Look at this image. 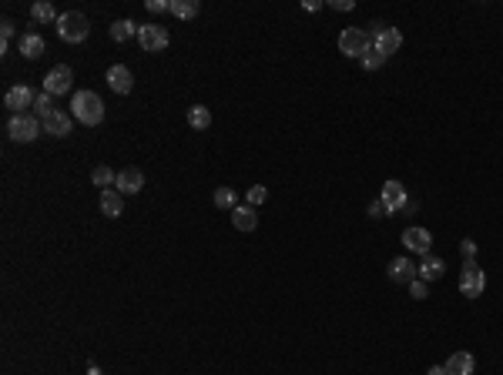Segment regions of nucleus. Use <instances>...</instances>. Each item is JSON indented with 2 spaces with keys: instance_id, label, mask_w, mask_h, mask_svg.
Segmentation results:
<instances>
[{
  "instance_id": "obj_12",
  "label": "nucleus",
  "mask_w": 503,
  "mask_h": 375,
  "mask_svg": "<svg viewBox=\"0 0 503 375\" xmlns=\"http://www.w3.org/2000/svg\"><path fill=\"white\" fill-rule=\"evenodd\" d=\"M108 84H111L115 94H128L135 88V77H131V71H128L124 64H111V67H108Z\"/></svg>"
},
{
  "instance_id": "obj_24",
  "label": "nucleus",
  "mask_w": 503,
  "mask_h": 375,
  "mask_svg": "<svg viewBox=\"0 0 503 375\" xmlns=\"http://www.w3.org/2000/svg\"><path fill=\"white\" fill-rule=\"evenodd\" d=\"M31 17L38 20V24H51V20H58V14H54V7H51L47 0H38V3L31 7Z\"/></svg>"
},
{
  "instance_id": "obj_17",
  "label": "nucleus",
  "mask_w": 503,
  "mask_h": 375,
  "mask_svg": "<svg viewBox=\"0 0 503 375\" xmlns=\"http://www.w3.org/2000/svg\"><path fill=\"white\" fill-rule=\"evenodd\" d=\"M389 278L396 281V285L416 281V265L409 262V258H393V262H389Z\"/></svg>"
},
{
  "instance_id": "obj_21",
  "label": "nucleus",
  "mask_w": 503,
  "mask_h": 375,
  "mask_svg": "<svg viewBox=\"0 0 503 375\" xmlns=\"http://www.w3.org/2000/svg\"><path fill=\"white\" fill-rule=\"evenodd\" d=\"M168 10H172L178 20H192V17H198V0H168Z\"/></svg>"
},
{
  "instance_id": "obj_26",
  "label": "nucleus",
  "mask_w": 503,
  "mask_h": 375,
  "mask_svg": "<svg viewBox=\"0 0 503 375\" xmlns=\"http://www.w3.org/2000/svg\"><path fill=\"white\" fill-rule=\"evenodd\" d=\"M115 178H117V174H115L111 168H104V165H97V168L91 171V181H94V185L101 188V191H104V188H111V185H115Z\"/></svg>"
},
{
  "instance_id": "obj_9",
  "label": "nucleus",
  "mask_w": 503,
  "mask_h": 375,
  "mask_svg": "<svg viewBox=\"0 0 503 375\" xmlns=\"http://www.w3.org/2000/svg\"><path fill=\"white\" fill-rule=\"evenodd\" d=\"M372 47L379 51L383 57L396 54L399 47H403V34L396 31V27H383V31H376V38H372Z\"/></svg>"
},
{
  "instance_id": "obj_10",
  "label": "nucleus",
  "mask_w": 503,
  "mask_h": 375,
  "mask_svg": "<svg viewBox=\"0 0 503 375\" xmlns=\"http://www.w3.org/2000/svg\"><path fill=\"white\" fill-rule=\"evenodd\" d=\"M34 97H38V94L31 91L27 84H17V88H10V91L3 94V104H7L14 114H27L24 108H31V104H34Z\"/></svg>"
},
{
  "instance_id": "obj_7",
  "label": "nucleus",
  "mask_w": 503,
  "mask_h": 375,
  "mask_svg": "<svg viewBox=\"0 0 503 375\" xmlns=\"http://www.w3.org/2000/svg\"><path fill=\"white\" fill-rule=\"evenodd\" d=\"M71 81H74V71H71L67 64H58L51 74L44 77V91L51 94V97H58V94H67V91H71Z\"/></svg>"
},
{
  "instance_id": "obj_13",
  "label": "nucleus",
  "mask_w": 503,
  "mask_h": 375,
  "mask_svg": "<svg viewBox=\"0 0 503 375\" xmlns=\"http://www.w3.org/2000/svg\"><path fill=\"white\" fill-rule=\"evenodd\" d=\"M101 215H108V218H121L124 215V194L117 188H104L101 191Z\"/></svg>"
},
{
  "instance_id": "obj_27",
  "label": "nucleus",
  "mask_w": 503,
  "mask_h": 375,
  "mask_svg": "<svg viewBox=\"0 0 503 375\" xmlns=\"http://www.w3.org/2000/svg\"><path fill=\"white\" fill-rule=\"evenodd\" d=\"M34 111H38L40 121H44V117H47L51 111H58V108H54V101H51V94H47V91H40L38 97H34Z\"/></svg>"
},
{
  "instance_id": "obj_15",
  "label": "nucleus",
  "mask_w": 503,
  "mask_h": 375,
  "mask_svg": "<svg viewBox=\"0 0 503 375\" xmlns=\"http://www.w3.org/2000/svg\"><path fill=\"white\" fill-rule=\"evenodd\" d=\"M446 272L443 258H436V255H423V262L416 265V278L420 281H440Z\"/></svg>"
},
{
  "instance_id": "obj_4",
  "label": "nucleus",
  "mask_w": 503,
  "mask_h": 375,
  "mask_svg": "<svg viewBox=\"0 0 503 375\" xmlns=\"http://www.w3.org/2000/svg\"><path fill=\"white\" fill-rule=\"evenodd\" d=\"M339 51L346 57H366L372 51V38H369L363 27H346L339 34Z\"/></svg>"
},
{
  "instance_id": "obj_19",
  "label": "nucleus",
  "mask_w": 503,
  "mask_h": 375,
  "mask_svg": "<svg viewBox=\"0 0 503 375\" xmlns=\"http://www.w3.org/2000/svg\"><path fill=\"white\" fill-rule=\"evenodd\" d=\"M473 369H477V362L470 352H456L446 362V375H473Z\"/></svg>"
},
{
  "instance_id": "obj_30",
  "label": "nucleus",
  "mask_w": 503,
  "mask_h": 375,
  "mask_svg": "<svg viewBox=\"0 0 503 375\" xmlns=\"http://www.w3.org/2000/svg\"><path fill=\"white\" fill-rule=\"evenodd\" d=\"M10 38H14V20H3V24H0V51H7Z\"/></svg>"
},
{
  "instance_id": "obj_31",
  "label": "nucleus",
  "mask_w": 503,
  "mask_h": 375,
  "mask_svg": "<svg viewBox=\"0 0 503 375\" xmlns=\"http://www.w3.org/2000/svg\"><path fill=\"white\" fill-rule=\"evenodd\" d=\"M460 251H463V265H470L473 258H477V242H473V238H463Z\"/></svg>"
},
{
  "instance_id": "obj_1",
  "label": "nucleus",
  "mask_w": 503,
  "mask_h": 375,
  "mask_svg": "<svg viewBox=\"0 0 503 375\" xmlns=\"http://www.w3.org/2000/svg\"><path fill=\"white\" fill-rule=\"evenodd\" d=\"M74 117H78L81 124H88V128H94L104 121V101L97 97L94 91H74Z\"/></svg>"
},
{
  "instance_id": "obj_37",
  "label": "nucleus",
  "mask_w": 503,
  "mask_h": 375,
  "mask_svg": "<svg viewBox=\"0 0 503 375\" xmlns=\"http://www.w3.org/2000/svg\"><path fill=\"white\" fill-rule=\"evenodd\" d=\"M88 375H101V369H97V365H91V369H88Z\"/></svg>"
},
{
  "instance_id": "obj_35",
  "label": "nucleus",
  "mask_w": 503,
  "mask_h": 375,
  "mask_svg": "<svg viewBox=\"0 0 503 375\" xmlns=\"http://www.w3.org/2000/svg\"><path fill=\"white\" fill-rule=\"evenodd\" d=\"M332 7H336V10H352L356 3H352V0H332Z\"/></svg>"
},
{
  "instance_id": "obj_23",
  "label": "nucleus",
  "mask_w": 503,
  "mask_h": 375,
  "mask_svg": "<svg viewBox=\"0 0 503 375\" xmlns=\"http://www.w3.org/2000/svg\"><path fill=\"white\" fill-rule=\"evenodd\" d=\"M188 124H192L195 131H205V128L212 124V111H208L205 104H195V108H188Z\"/></svg>"
},
{
  "instance_id": "obj_5",
  "label": "nucleus",
  "mask_w": 503,
  "mask_h": 375,
  "mask_svg": "<svg viewBox=\"0 0 503 375\" xmlns=\"http://www.w3.org/2000/svg\"><path fill=\"white\" fill-rule=\"evenodd\" d=\"M486 288V275L484 268H477V262L463 265V272H460V292H463L466 299H480Z\"/></svg>"
},
{
  "instance_id": "obj_18",
  "label": "nucleus",
  "mask_w": 503,
  "mask_h": 375,
  "mask_svg": "<svg viewBox=\"0 0 503 375\" xmlns=\"http://www.w3.org/2000/svg\"><path fill=\"white\" fill-rule=\"evenodd\" d=\"M232 225L238 228V231H255V225H258V215H255V208L252 205H238L232 211Z\"/></svg>"
},
{
  "instance_id": "obj_20",
  "label": "nucleus",
  "mask_w": 503,
  "mask_h": 375,
  "mask_svg": "<svg viewBox=\"0 0 503 375\" xmlns=\"http://www.w3.org/2000/svg\"><path fill=\"white\" fill-rule=\"evenodd\" d=\"M20 54L27 57V60H38V57L44 54V38H40V34H34V31H31V34H24V38H20Z\"/></svg>"
},
{
  "instance_id": "obj_33",
  "label": "nucleus",
  "mask_w": 503,
  "mask_h": 375,
  "mask_svg": "<svg viewBox=\"0 0 503 375\" xmlns=\"http://www.w3.org/2000/svg\"><path fill=\"white\" fill-rule=\"evenodd\" d=\"M383 215H389V211H386V205H383V201L376 198V201L369 205V218H383Z\"/></svg>"
},
{
  "instance_id": "obj_14",
  "label": "nucleus",
  "mask_w": 503,
  "mask_h": 375,
  "mask_svg": "<svg viewBox=\"0 0 503 375\" xmlns=\"http://www.w3.org/2000/svg\"><path fill=\"white\" fill-rule=\"evenodd\" d=\"M403 244L409 251H420V255H429V244H433V235L426 228H406L403 231Z\"/></svg>"
},
{
  "instance_id": "obj_2",
  "label": "nucleus",
  "mask_w": 503,
  "mask_h": 375,
  "mask_svg": "<svg viewBox=\"0 0 503 375\" xmlns=\"http://www.w3.org/2000/svg\"><path fill=\"white\" fill-rule=\"evenodd\" d=\"M58 34H60V40H67V44H81V40H88V34H91V24H88L84 14L67 10V14L58 17Z\"/></svg>"
},
{
  "instance_id": "obj_32",
  "label": "nucleus",
  "mask_w": 503,
  "mask_h": 375,
  "mask_svg": "<svg viewBox=\"0 0 503 375\" xmlns=\"http://www.w3.org/2000/svg\"><path fill=\"white\" fill-rule=\"evenodd\" d=\"M409 295H413V299H426V281H409Z\"/></svg>"
},
{
  "instance_id": "obj_34",
  "label": "nucleus",
  "mask_w": 503,
  "mask_h": 375,
  "mask_svg": "<svg viewBox=\"0 0 503 375\" xmlns=\"http://www.w3.org/2000/svg\"><path fill=\"white\" fill-rule=\"evenodd\" d=\"M145 7H148L151 14H165V10H168V3H165V0H145Z\"/></svg>"
},
{
  "instance_id": "obj_8",
  "label": "nucleus",
  "mask_w": 503,
  "mask_h": 375,
  "mask_svg": "<svg viewBox=\"0 0 503 375\" xmlns=\"http://www.w3.org/2000/svg\"><path fill=\"white\" fill-rule=\"evenodd\" d=\"M379 201L386 205L389 215H396V211H403V208L409 205V194H406V188L399 185V181H386V185H383V194H379Z\"/></svg>"
},
{
  "instance_id": "obj_22",
  "label": "nucleus",
  "mask_w": 503,
  "mask_h": 375,
  "mask_svg": "<svg viewBox=\"0 0 503 375\" xmlns=\"http://www.w3.org/2000/svg\"><path fill=\"white\" fill-rule=\"evenodd\" d=\"M135 34H138L135 20H115V24H111V40H115V44H124V40H131Z\"/></svg>"
},
{
  "instance_id": "obj_6",
  "label": "nucleus",
  "mask_w": 503,
  "mask_h": 375,
  "mask_svg": "<svg viewBox=\"0 0 503 375\" xmlns=\"http://www.w3.org/2000/svg\"><path fill=\"white\" fill-rule=\"evenodd\" d=\"M138 44H141L148 54H158V51L168 47V31H165L161 24H145V27H138Z\"/></svg>"
},
{
  "instance_id": "obj_3",
  "label": "nucleus",
  "mask_w": 503,
  "mask_h": 375,
  "mask_svg": "<svg viewBox=\"0 0 503 375\" xmlns=\"http://www.w3.org/2000/svg\"><path fill=\"white\" fill-rule=\"evenodd\" d=\"M44 131V124H40V117L34 114H10V121H7V134L20 141V144H31V141H38V134Z\"/></svg>"
},
{
  "instance_id": "obj_36",
  "label": "nucleus",
  "mask_w": 503,
  "mask_h": 375,
  "mask_svg": "<svg viewBox=\"0 0 503 375\" xmlns=\"http://www.w3.org/2000/svg\"><path fill=\"white\" fill-rule=\"evenodd\" d=\"M426 375H446V365H433V369H429Z\"/></svg>"
},
{
  "instance_id": "obj_16",
  "label": "nucleus",
  "mask_w": 503,
  "mask_h": 375,
  "mask_svg": "<svg viewBox=\"0 0 503 375\" xmlns=\"http://www.w3.org/2000/svg\"><path fill=\"white\" fill-rule=\"evenodd\" d=\"M44 131L47 134H54V138H67L71 134V114H64V111H51L44 121Z\"/></svg>"
},
{
  "instance_id": "obj_29",
  "label": "nucleus",
  "mask_w": 503,
  "mask_h": 375,
  "mask_svg": "<svg viewBox=\"0 0 503 375\" xmlns=\"http://www.w3.org/2000/svg\"><path fill=\"white\" fill-rule=\"evenodd\" d=\"M245 198H249V205H252V208H258L262 201H265V198H269V188L255 185V188H249V194H245Z\"/></svg>"
},
{
  "instance_id": "obj_28",
  "label": "nucleus",
  "mask_w": 503,
  "mask_h": 375,
  "mask_svg": "<svg viewBox=\"0 0 503 375\" xmlns=\"http://www.w3.org/2000/svg\"><path fill=\"white\" fill-rule=\"evenodd\" d=\"M383 64H386V57L379 54V51H376V47H372V51H369V54L363 57V67H366V71H379V67H383Z\"/></svg>"
},
{
  "instance_id": "obj_25",
  "label": "nucleus",
  "mask_w": 503,
  "mask_h": 375,
  "mask_svg": "<svg viewBox=\"0 0 503 375\" xmlns=\"http://www.w3.org/2000/svg\"><path fill=\"white\" fill-rule=\"evenodd\" d=\"M215 208H222V211H235V208H238L232 188H218V191H215Z\"/></svg>"
},
{
  "instance_id": "obj_11",
  "label": "nucleus",
  "mask_w": 503,
  "mask_h": 375,
  "mask_svg": "<svg viewBox=\"0 0 503 375\" xmlns=\"http://www.w3.org/2000/svg\"><path fill=\"white\" fill-rule=\"evenodd\" d=\"M115 188L121 191V194H138L141 188H145V174L138 168H121L115 178Z\"/></svg>"
}]
</instances>
